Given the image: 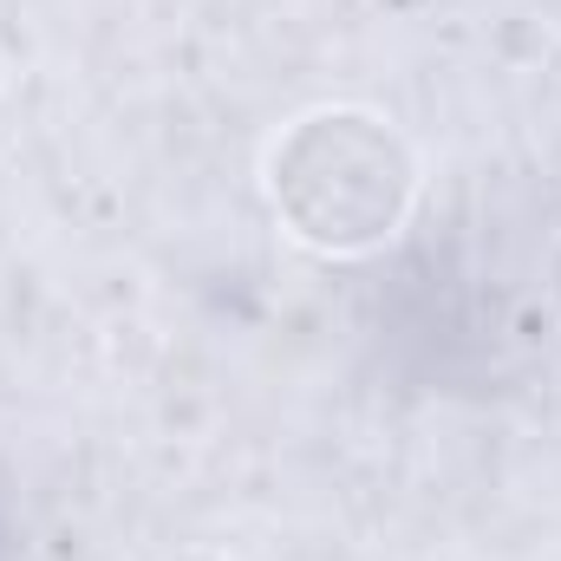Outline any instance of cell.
<instances>
[{"instance_id":"1","label":"cell","mask_w":561,"mask_h":561,"mask_svg":"<svg viewBox=\"0 0 561 561\" xmlns=\"http://www.w3.org/2000/svg\"><path fill=\"white\" fill-rule=\"evenodd\" d=\"M419 196L405 138L353 105L307 112L268 150V203L280 229L313 255H373L399 236Z\"/></svg>"}]
</instances>
